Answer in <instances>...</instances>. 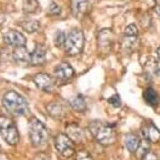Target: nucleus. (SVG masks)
I'll list each match as a JSON object with an SVG mask.
<instances>
[{"mask_svg": "<svg viewBox=\"0 0 160 160\" xmlns=\"http://www.w3.org/2000/svg\"><path fill=\"white\" fill-rule=\"evenodd\" d=\"M2 105L6 111H9V114L14 116H21L29 110L26 99L14 90H9L5 92L2 98Z\"/></svg>", "mask_w": 160, "mask_h": 160, "instance_id": "nucleus-1", "label": "nucleus"}, {"mask_svg": "<svg viewBox=\"0 0 160 160\" xmlns=\"http://www.w3.org/2000/svg\"><path fill=\"white\" fill-rule=\"evenodd\" d=\"M29 136L32 146L40 148L46 144L49 139V130L42 124V121L36 118H32L29 122Z\"/></svg>", "mask_w": 160, "mask_h": 160, "instance_id": "nucleus-2", "label": "nucleus"}, {"mask_svg": "<svg viewBox=\"0 0 160 160\" xmlns=\"http://www.w3.org/2000/svg\"><path fill=\"white\" fill-rule=\"evenodd\" d=\"M89 129L92 136L102 145H110L115 141V131L109 124L102 121H92L89 125Z\"/></svg>", "mask_w": 160, "mask_h": 160, "instance_id": "nucleus-3", "label": "nucleus"}, {"mask_svg": "<svg viewBox=\"0 0 160 160\" xmlns=\"http://www.w3.org/2000/svg\"><path fill=\"white\" fill-rule=\"evenodd\" d=\"M85 45V38L80 29H72L68 35L65 40V51L69 55H78L82 51Z\"/></svg>", "mask_w": 160, "mask_h": 160, "instance_id": "nucleus-4", "label": "nucleus"}, {"mask_svg": "<svg viewBox=\"0 0 160 160\" xmlns=\"http://www.w3.org/2000/svg\"><path fill=\"white\" fill-rule=\"evenodd\" d=\"M0 135L9 145H16L19 141V132L14 121L4 115H0Z\"/></svg>", "mask_w": 160, "mask_h": 160, "instance_id": "nucleus-5", "label": "nucleus"}, {"mask_svg": "<svg viewBox=\"0 0 160 160\" xmlns=\"http://www.w3.org/2000/svg\"><path fill=\"white\" fill-rule=\"evenodd\" d=\"M55 148L58 150V152L64 156V158H69L75 154V148H74V141L69 138V135L66 134H58L55 136Z\"/></svg>", "mask_w": 160, "mask_h": 160, "instance_id": "nucleus-6", "label": "nucleus"}, {"mask_svg": "<svg viewBox=\"0 0 160 160\" xmlns=\"http://www.w3.org/2000/svg\"><path fill=\"white\" fill-rule=\"evenodd\" d=\"M70 8L75 18H82L84 15L90 12L92 8V0H71Z\"/></svg>", "mask_w": 160, "mask_h": 160, "instance_id": "nucleus-7", "label": "nucleus"}, {"mask_svg": "<svg viewBox=\"0 0 160 160\" xmlns=\"http://www.w3.org/2000/svg\"><path fill=\"white\" fill-rule=\"evenodd\" d=\"M2 39H4V41L8 45L14 46V48L25 46V44H26V38L21 32H19L16 30H9V31H6L4 34V36H2Z\"/></svg>", "mask_w": 160, "mask_h": 160, "instance_id": "nucleus-8", "label": "nucleus"}, {"mask_svg": "<svg viewBox=\"0 0 160 160\" xmlns=\"http://www.w3.org/2000/svg\"><path fill=\"white\" fill-rule=\"evenodd\" d=\"M54 75H55L56 80L66 81V80H69V79H71L74 76V69L68 62H60L59 65L55 66Z\"/></svg>", "mask_w": 160, "mask_h": 160, "instance_id": "nucleus-9", "label": "nucleus"}, {"mask_svg": "<svg viewBox=\"0 0 160 160\" xmlns=\"http://www.w3.org/2000/svg\"><path fill=\"white\" fill-rule=\"evenodd\" d=\"M34 82L36 84L38 88H40L41 90H44V91H46V92L52 91L54 85H55L52 78H51L50 75H48V74H44V72L36 74V75L34 76Z\"/></svg>", "mask_w": 160, "mask_h": 160, "instance_id": "nucleus-10", "label": "nucleus"}, {"mask_svg": "<svg viewBox=\"0 0 160 160\" xmlns=\"http://www.w3.org/2000/svg\"><path fill=\"white\" fill-rule=\"evenodd\" d=\"M140 134H141L142 139H146V140H149L151 142H156L160 139V130L151 121H149L148 124H145L141 128V132Z\"/></svg>", "mask_w": 160, "mask_h": 160, "instance_id": "nucleus-11", "label": "nucleus"}, {"mask_svg": "<svg viewBox=\"0 0 160 160\" xmlns=\"http://www.w3.org/2000/svg\"><path fill=\"white\" fill-rule=\"evenodd\" d=\"M112 39H114V35L111 32V30L109 29H104L99 32V36H98V42H99V46L108 51V49L110 50L111 48V44H112Z\"/></svg>", "mask_w": 160, "mask_h": 160, "instance_id": "nucleus-12", "label": "nucleus"}, {"mask_svg": "<svg viewBox=\"0 0 160 160\" xmlns=\"http://www.w3.org/2000/svg\"><path fill=\"white\" fill-rule=\"evenodd\" d=\"M46 60V48L41 44L36 45L34 51L31 52V64L32 65H41Z\"/></svg>", "mask_w": 160, "mask_h": 160, "instance_id": "nucleus-13", "label": "nucleus"}, {"mask_svg": "<svg viewBox=\"0 0 160 160\" xmlns=\"http://www.w3.org/2000/svg\"><path fill=\"white\" fill-rule=\"evenodd\" d=\"M66 134L75 142H81L84 140V130L79 125H76V124L68 125L66 126Z\"/></svg>", "mask_w": 160, "mask_h": 160, "instance_id": "nucleus-14", "label": "nucleus"}, {"mask_svg": "<svg viewBox=\"0 0 160 160\" xmlns=\"http://www.w3.org/2000/svg\"><path fill=\"white\" fill-rule=\"evenodd\" d=\"M14 59L19 62H31V54L28 51V49L25 46H18L15 48L14 52H12Z\"/></svg>", "mask_w": 160, "mask_h": 160, "instance_id": "nucleus-15", "label": "nucleus"}, {"mask_svg": "<svg viewBox=\"0 0 160 160\" xmlns=\"http://www.w3.org/2000/svg\"><path fill=\"white\" fill-rule=\"evenodd\" d=\"M124 142H125V146L129 151L131 152H136V150L139 149L140 146V142H141V139L135 135V134H128L124 139Z\"/></svg>", "mask_w": 160, "mask_h": 160, "instance_id": "nucleus-16", "label": "nucleus"}, {"mask_svg": "<svg viewBox=\"0 0 160 160\" xmlns=\"http://www.w3.org/2000/svg\"><path fill=\"white\" fill-rule=\"evenodd\" d=\"M48 112L54 119H61L64 116V114H65L64 108L60 104H50V105H48Z\"/></svg>", "mask_w": 160, "mask_h": 160, "instance_id": "nucleus-17", "label": "nucleus"}, {"mask_svg": "<svg viewBox=\"0 0 160 160\" xmlns=\"http://www.w3.org/2000/svg\"><path fill=\"white\" fill-rule=\"evenodd\" d=\"M70 105L76 111H84L86 109V101L82 95H76L75 98H72L70 100Z\"/></svg>", "mask_w": 160, "mask_h": 160, "instance_id": "nucleus-18", "label": "nucleus"}, {"mask_svg": "<svg viewBox=\"0 0 160 160\" xmlns=\"http://www.w3.org/2000/svg\"><path fill=\"white\" fill-rule=\"evenodd\" d=\"M20 25H21V28H22L24 30H26L28 32H35V31L39 30V28H40V24H39V21H36V20H24V21L20 22Z\"/></svg>", "mask_w": 160, "mask_h": 160, "instance_id": "nucleus-19", "label": "nucleus"}, {"mask_svg": "<svg viewBox=\"0 0 160 160\" xmlns=\"http://www.w3.org/2000/svg\"><path fill=\"white\" fill-rule=\"evenodd\" d=\"M144 99L146 100L148 104L155 105V104L158 102V94H156V91H155L152 88H148V89L144 91Z\"/></svg>", "mask_w": 160, "mask_h": 160, "instance_id": "nucleus-20", "label": "nucleus"}, {"mask_svg": "<svg viewBox=\"0 0 160 160\" xmlns=\"http://www.w3.org/2000/svg\"><path fill=\"white\" fill-rule=\"evenodd\" d=\"M39 8H40V6H39V2H38L36 0H25L22 9H24V11H25L26 14H34V12L38 11Z\"/></svg>", "mask_w": 160, "mask_h": 160, "instance_id": "nucleus-21", "label": "nucleus"}, {"mask_svg": "<svg viewBox=\"0 0 160 160\" xmlns=\"http://www.w3.org/2000/svg\"><path fill=\"white\" fill-rule=\"evenodd\" d=\"M149 140H146V139H142L141 140V142H140V146H139V149L136 150V155H138V158H140V159H142L149 151H150V148H149Z\"/></svg>", "mask_w": 160, "mask_h": 160, "instance_id": "nucleus-22", "label": "nucleus"}, {"mask_svg": "<svg viewBox=\"0 0 160 160\" xmlns=\"http://www.w3.org/2000/svg\"><path fill=\"white\" fill-rule=\"evenodd\" d=\"M65 40H66V35L64 31H58L55 34V45L56 46H64L65 45Z\"/></svg>", "mask_w": 160, "mask_h": 160, "instance_id": "nucleus-23", "label": "nucleus"}, {"mask_svg": "<svg viewBox=\"0 0 160 160\" xmlns=\"http://www.w3.org/2000/svg\"><path fill=\"white\" fill-rule=\"evenodd\" d=\"M125 36L128 38H138V28L136 25L131 24L125 28Z\"/></svg>", "mask_w": 160, "mask_h": 160, "instance_id": "nucleus-24", "label": "nucleus"}, {"mask_svg": "<svg viewBox=\"0 0 160 160\" xmlns=\"http://www.w3.org/2000/svg\"><path fill=\"white\" fill-rule=\"evenodd\" d=\"M60 11H61L60 6H59L56 2H54V1H51L50 5L48 6V14H49V15H59Z\"/></svg>", "mask_w": 160, "mask_h": 160, "instance_id": "nucleus-25", "label": "nucleus"}, {"mask_svg": "<svg viewBox=\"0 0 160 160\" xmlns=\"http://www.w3.org/2000/svg\"><path fill=\"white\" fill-rule=\"evenodd\" d=\"M109 102H110L112 106H115V108L120 106V105H121V101H120V96H119L118 94L112 95L111 98H109Z\"/></svg>", "mask_w": 160, "mask_h": 160, "instance_id": "nucleus-26", "label": "nucleus"}, {"mask_svg": "<svg viewBox=\"0 0 160 160\" xmlns=\"http://www.w3.org/2000/svg\"><path fill=\"white\" fill-rule=\"evenodd\" d=\"M76 160H94L88 152L85 151H79L78 155H76Z\"/></svg>", "mask_w": 160, "mask_h": 160, "instance_id": "nucleus-27", "label": "nucleus"}, {"mask_svg": "<svg viewBox=\"0 0 160 160\" xmlns=\"http://www.w3.org/2000/svg\"><path fill=\"white\" fill-rule=\"evenodd\" d=\"M32 160H51L50 156L46 154V152H38Z\"/></svg>", "mask_w": 160, "mask_h": 160, "instance_id": "nucleus-28", "label": "nucleus"}, {"mask_svg": "<svg viewBox=\"0 0 160 160\" xmlns=\"http://www.w3.org/2000/svg\"><path fill=\"white\" fill-rule=\"evenodd\" d=\"M142 160H160V159H159V156H158L155 152L149 151V152L142 158Z\"/></svg>", "mask_w": 160, "mask_h": 160, "instance_id": "nucleus-29", "label": "nucleus"}, {"mask_svg": "<svg viewBox=\"0 0 160 160\" xmlns=\"http://www.w3.org/2000/svg\"><path fill=\"white\" fill-rule=\"evenodd\" d=\"M0 160H9V158L5 155V154H2V152H0Z\"/></svg>", "mask_w": 160, "mask_h": 160, "instance_id": "nucleus-30", "label": "nucleus"}, {"mask_svg": "<svg viewBox=\"0 0 160 160\" xmlns=\"http://www.w3.org/2000/svg\"><path fill=\"white\" fill-rule=\"evenodd\" d=\"M156 72L160 74V65H158V68H156Z\"/></svg>", "mask_w": 160, "mask_h": 160, "instance_id": "nucleus-31", "label": "nucleus"}, {"mask_svg": "<svg viewBox=\"0 0 160 160\" xmlns=\"http://www.w3.org/2000/svg\"><path fill=\"white\" fill-rule=\"evenodd\" d=\"M156 52H158V55H159V58H160V46L158 48V51H156Z\"/></svg>", "mask_w": 160, "mask_h": 160, "instance_id": "nucleus-32", "label": "nucleus"}]
</instances>
